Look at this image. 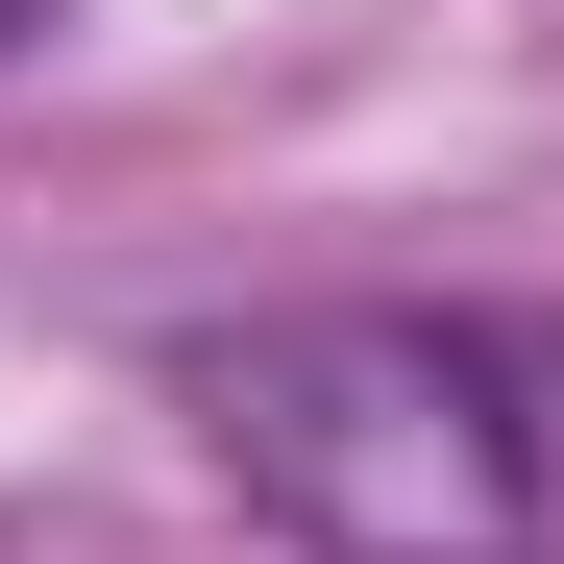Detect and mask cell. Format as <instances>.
Returning a JSON list of instances; mask_svg holds the SVG:
<instances>
[{"label": "cell", "mask_w": 564, "mask_h": 564, "mask_svg": "<svg viewBox=\"0 0 564 564\" xmlns=\"http://www.w3.org/2000/svg\"><path fill=\"white\" fill-rule=\"evenodd\" d=\"M197 442L319 564H516L540 540L516 393H491V344H442V319H246V344H197Z\"/></svg>", "instance_id": "cell-1"}, {"label": "cell", "mask_w": 564, "mask_h": 564, "mask_svg": "<svg viewBox=\"0 0 564 564\" xmlns=\"http://www.w3.org/2000/svg\"><path fill=\"white\" fill-rule=\"evenodd\" d=\"M25 25H50V0H0V50H25Z\"/></svg>", "instance_id": "cell-2"}]
</instances>
